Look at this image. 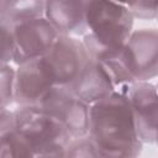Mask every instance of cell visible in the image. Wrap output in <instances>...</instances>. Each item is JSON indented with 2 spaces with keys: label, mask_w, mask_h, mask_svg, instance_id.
Returning <instances> with one entry per match:
<instances>
[{
  "label": "cell",
  "mask_w": 158,
  "mask_h": 158,
  "mask_svg": "<svg viewBox=\"0 0 158 158\" xmlns=\"http://www.w3.org/2000/svg\"><path fill=\"white\" fill-rule=\"evenodd\" d=\"M88 135L100 157H136L142 148L130 102L117 91L89 105Z\"/></svg>",
  "instance_id": "cell-1"
},
{
  "label": "cell",
  "mask_w": 158,
  "mask_h": 158,
  "mask_svg": "<svg viewBox=\"0 0 158 158\" xmlns=\"http://www.w3.org/2000/svg\"><path fill=\"white\" fill-rule=\"evenodd\" d=\"M16 131L33 147L35 157H64L73 139L67 130L38 105H22L15 111Z\"/></svg>",
  "instance_id": "cell-2"
},
{
  "label": "cell",
  "mask_w": 158,
  "mask_h": 158,
  "mask_svg": "<svg viewBox=\"0 0 158 158\" xmlns=\"http://www.w3.org/2000/svg\"><path fill=\"white\" fill-rule=\"evenodd\" d=\"M133 16L126 5L114 0H85L88 33L101 44L120 48L132 32Z\"/></svg>",
  "instance_id": "cell-3"
},
{
  "label": "cell",
  "mask_w": 158,
  "mask_h": 158,
  "mask_svg": "<svg viewBox=\"0 0 158 158\" xmlns=\"http://www.w3.org/2000/svg\"><path fill=\"white\" fill-rule=\"evenodd\" d=\"M37 105L53 116L72 138L88 135L89 105L79 100L67 86L53 85Z\"/></svg>",
  "instance_id": "cell-4"
},
{
  "label": "cell",
  "mask_w": 158,
  "mask_h": 158,
  "mask_svg": "<svg viewBox=\"0 0 158 158\" xmlns=\"http://www.w3.org/2000/svg\"><path fill=\"white\" fill-rule=\"evenodd\" d=\"M54 85H69L89 59L83 42L69 35H58L52 47L43 56Z\"/></svg>",
  "instance_id": "cell-5"
},
{
  "label": "cell",
  "mask_w": 158,
  "mask_h": 158,
  "mask_svg": "<svg viewBox=\"0 0 158 158\" xmlns=\"http://www.w3.org/2000/svg\"><path fill=\"white\" fill-rule=\"evenodd\" d=\"M14 38V62L43 57L58 37V31L46 17L27 20L11 26Z\"/></svg>",
  "instance_id": "cell-6"
},
{
  "label": "cell",
  "mask_w": 158,
  "mask_h": 158,
  "mask_svg": "<svg viewBox=\"0 0 158 158\" xmlns=\"http://www.w3.org/2000/svg\"><path fill=\"white\" fill-rule=\"evenodd\" d=\"M130 102L136 132L143 143L157 141L158 104L157 89L148 80H135L123 93Z\"/></svg>",
  "instance_id": "cell-7"
},
{
  "label": "cell",
  "mask_w": 158,
  "mask_h": 158,
  "mask_svg": "<svg viewBox=\"0 0 158 158\" xmlns=\"http://www.w3.org/2000/svg\"><path fill=\"white\" fill-rule=\"evenodd\" d=\"M135 80H148L158 73V33L154 28L131 32L122 47Z\"/></svg>",
  "instance_id": "cell-8"
},
{
  "label": "cell",
  "mask_w": 158,
  "mask_h": 158,
  "mask_svg": "<svg viewBox=\"0 0 158 158\" xmlns=\"http://www.w3.org/2000/svg\"><path fill=\"white\" fill-rule=\"evenodd\" d=\"M54 85L43 57L21 62L15 70L14 99L22 105H37Z\"/></svg>",
  "instance_id": "cell-9"
},
{
  "label": "cell",
  "mask_w": 158,
  "mask_h": 158,
  "mask_svg": "<svg viewBox=\"0 0 158 158\" xmlns=\"http://www.w3.org/2000/svg\"><path fill=\"white\" fill-rule=\"evenodd\" d=\"M67 88L81 101L91 105L114 91V85L102 65L88 59L78 77Z\"/></svg>",
  "instance_id": "cell-10"
},
{
  "label": "cell",
  "mask_w": 158,
  "mask_h": 158,
  "mask_svg": "<svg viewBox=\"0 0 158 158\" xmlns=\"http://www.w3.org/2000/svg\"><path fill=\"white\" fill-rule=\"evenodd\" d=\"M43 17L59 35H79L86 30L85 0H44Z\"/></svg>",
  "instance_id": "cell-11"
},
{
  "label": "cell",
  "mask_w": 158,
  "mask_h": 158,
  "mask_svg": "<svg viewBox=\"0 0 158 158\" xmlns=\"http://www.w3.org/2000/svg\"><path fill=\"white\" fill-rule=\"evenodd\" d=\"M43 11L44 0H0V21L9 26L42 17Z\"/></svg>",
  "instance_id": "cell-12"
},
{
  "label": "cell",
  "mask_w": 158,
  "mask_h": 158,
  "mask_svg": "<svg viewBox=\"0 0 158 158\" xmlns=\"http://www.w3.org/2000/svg\"><path fill=\"white\" fill-rule=\"evenodd\" d=\"M0 157H35L31 143L16 130L0 139Z\"/></svg>",
  "instance_id": "cell-13"
},
{
  "label": "cell",
  "mask_w": 158,
  "mask_h": 158,
  "mask_svg": "<svg viewBox=\"0 0 158 158\" xmlns=\"http://www.w3.org/2000/svg\"><path fill=\"white\" fill-rule=\"evenodd\" d=\"M64 157H100V153L94 144V142L89 138L80 137L75 138V141H70L65 148Z\"/></svg>",
  "instance_id": "cell-14"
},
{
  "label": "cell",
  "mask_w": 158,
  "mask_h": 158,
  "mask_svg": "<svg viewBox=\"0 0 158 158\" xmlns=\"http://www.w3.org/2000/svg\"><path fill=\"white\" fill-rule=\"evenodd\" d=\"M15 69L9 64H0V102L6 106L14 100Z\"/></svg>",
  "instance_id": "cell-15"
},
{
  "label": "cell",
  "mask_w": 158,
  "mask_h": 158,
  "mask_svg": "<svg viewBox=\"0 0 158 158\" xmlns=\"http://www.w3.org/2000/svg\"><path fill=\"white\" fill-rule=\"evenodd\" d=\"M14 62V38L11 26L0 21V64Z\"/></svg>",
  "instance_id": "cell-16"
},
{
  "label": "cell",
  "mask_w": 158,
  "mask_h": 158,
  "mask_svg": "<svg viewBox=\"0 0 158 158\" xmlns=\"http://www.w3.org/2000/svg\"><path fill=\"white\" fill-rule=\"evenodd\" d=\"M157 1L158 0H132L127 7L133 17L149 20L157 16Z\"/></svg>",
  "instance_id": "cell-17"
},
{
  "label": "cell",
  "mask_w": 158,
  "mask_h": 158,
  "mask_svg": "<svg viewBox=\"0 0 158 158\" xmlns=\"http://www.w3.org/2000/svg\"><path fill=\"white\" fill-rule=\"evenodd\" d=\"M15 130H16L15 111H10L6 109V106H2L0 109V139L10 135Z\"/></svg>",
  "instance_id": "cell-18"
},
{
  "label": "cell",
  "mask_w": 158,
  "mask_h": 158,
  "mask_svg": "<svg viewBox=\"0 0 158 158\" xmlns=\"http://www.w3.org/2000/svg\"><path fill=\"white\" fill-rule=\"evenodd\" d=\"M114 1H116V2H118V4H122V5H126V6H127L132 0H114Z\"/></svg>",
  "instance_id": "cell-19"
},
{
  "label": "cell",
  "mask_w": 158,
  "mask_h": 158,
  "mask_svg": "<svg viewBox=\"0 0 158 158\" xmlns=\"http://www.w3.org/2000/svg\"><path fill=\"white\" fill-rule=\"evenodd\" d=\"M2 106H4V105H2V104H1V102H0V109H1V107H2Z\"/></svg>",
  "instance_id": "cell-20"
}]
</instances>
